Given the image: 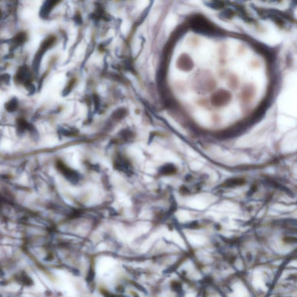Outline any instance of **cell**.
<instances>
[{
	"mask_svg": "<svg viewBox=\"0 0 297 297\" xmlns=\"http://www.w3.org/2000/svg\"><path fill=\"white\" fill-rule=\"evenodd\" d=\"M192 26L196 31L210 34L214 31V27L202 16H196L192 21Z\"/></svg>",
	"mask_w": 297,
	"mask_h": 297,
	"instance_id": "obj_1",
	"label": "cell"
}]
</instances>
